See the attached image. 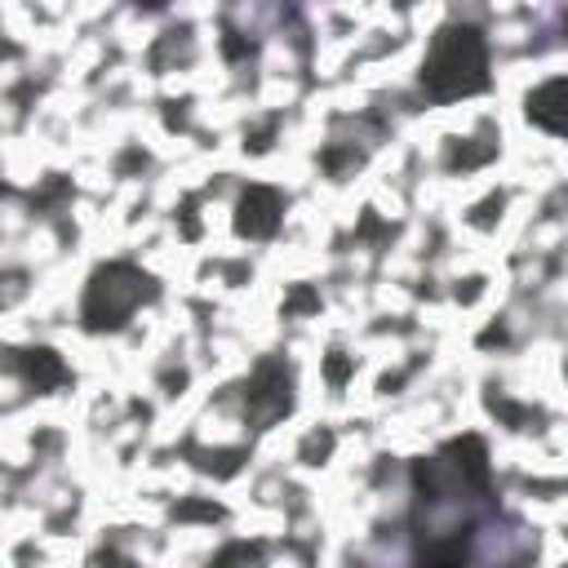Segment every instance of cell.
<instances>
[{
  "instance_id": "cell-3",
  "label": "cell",
  "mask_w": 568,
  "mask_h": 568,
  "mask_svg": "<svg viewBox=\"0 0 568 568\" xmlns=\"http://www.w3.org/2000/svg\"><path fill=\"white\" fill-rule=\"evenodd\" d=\"M244 400H249V418H254L258 426L285 418L289 404H293V396H289V368L285 364H263L254 373V383H249Z\"/></svg>"
},
{
  "instance_id": "cell-1",
  "label": "cell",
  "mask_w": 568,
  "mask_h": 568,
  "mask_svg": "<svg viewBox=\"0 0 568 568\" xmlns=\"http://www.w3.org/2000/svg\"><path fill=\"white\" fill-rule=\"evenodd\" d=\"M488 85V45L480 27L471 23H445L431 36L426 62H422V89L435 102L471 98Z\"/></svg>"
},
{
  "instance_id": "cell-9",
  "label": "cell",
  "mask_w": 568,
  "mask_h": 568,
  "mask_svg": "<svg viewBox=\"0 0 568 568\" xmlns=\"http://www.w3.org/2000/svg\"><path fill=\"white\" fill-rule=\"evenodd\" d=\"M329 383H334V387L347 383V355H342V351H334V360H329Z\"/></svg>"
},
{
  "instance_id": "cell-5",
  "label": "cell",
  "mask_w": 568,
  "mask_h": 568,
  "mask_svg": "<svg viewBox=\"0 0 568 568\" xmlns=\"http://www.w3.org/2000/svg\"><path fill=\"white\" fill-rule=\"evenodd\" d=\"M524 111H529V120L537 124V130H546V134H555V138H568V81L559 76V81L537 85V89L529 94Z\"/></svg>"
},
{
  "instance_id": "cell-6",
  "label": "cell",
  "mask_w": 568,
  "mask_h": 568,
  "mask_svg": "<svg viewBox=\"0 0 568 568\" xmlns=\"http://www.w3.org/2000/svg\"><path fill=\"white\" fill-rule=\"evenodd\" d=\"M445 462L462 475V484H471V488H488V449H484V439L480 435H462V439H454V445L445 449Z\"/></svg>"
},
{
  "instance_id": "cell-7",
  "label": "cell",
  "mask_w": 568,
  "mask_h": 568,
  "mask_svg": "<svg viewBox=\"0 0 568 568\" xmlns=\"http://www.w3.org/2000/svg\"><path fill=\"white\" fill-rule=\"evenodd\" d=\"M23 373H27V383L36 391H49V387H58L62 377H68V368H62V360L53 351H27L23 355Z\"/></svg>"
},
{
  "instance_id": "cell-8",
  "label": "cell",
  "mask_w": 568,
  "mask_h": 568,
  "mask_svg": "<svg viewBox=\"0 0 568 568\" xmlns=\"http://www.w3.org/2000/svg\"><path fill=\"white\" fill-rule=\"evenodd\" d=\"M227 559H263V546H227L218 555V564H227Z\"/></svg>"
},
{
  "instance_id": "cell-2",
  "label": "cell",
  "mask_w": 568,
  "mask_h": 568,
  "mask_svg": "<svg viewBox=\"0 0 568 568\" xmlns=\"http://www.w3.org/2000/svg\"><path fill=\"white\" fill-rule=\"evenodd\" d=\"M152 298H156V285H152V276H143L138 267H130V263L98 267L94 280H89V289H85V306H81L85 329H94V334L120 329V325L130 321V315H134L143 302H152Z\"/></svg>"
},
{
  "instance_id": "cell-4",
  "label": "cell",
  "mask_w": 568,
  "mask_h": 568,
  "mask_svg": "<svg viewBox=\"0 0 568 568\" xmlns=\"http://www.w3.org/2000/svg\"><path fill=\"white\" fill-rule=\"evenodd\" d=\"M280 214H285V205L271 186H249L235 205V231L249 235V240H267V235H276Z\"/></svg>"
}]
</instances>
